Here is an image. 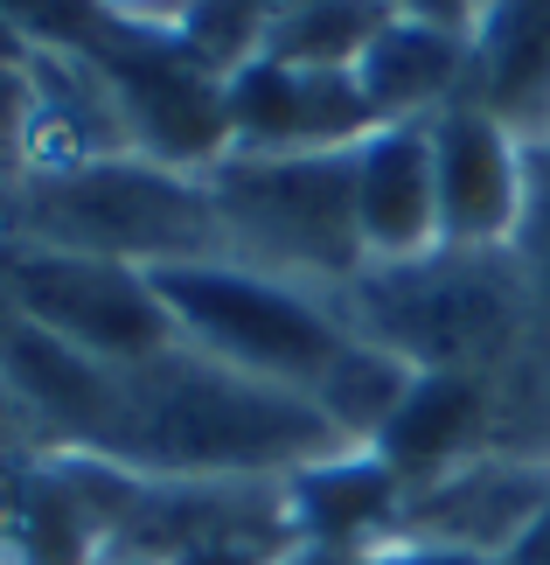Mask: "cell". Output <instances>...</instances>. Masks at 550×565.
Here are the masks:
<instances>
[{"instance_id":"1","label":"cell","mask_w":550,"mask_h":565,"mask_svg":"<svg viewBox=\"0 0 550 565\" xmlns=\"http://www.w3.org/2000/svg\"><path fill=\"white\" fill-rule=\"evenodd\" d=\"M348 454L306 391L266 384L203 356L195 342L126 363L98 461L147 482H285V475Z\"/></svg>"},{"instance_id":"2","label":"cell","mask_w":550,"mask_h":565,"mask_svg":"<svg viewBox=\"0 0 550 565\" xmlns=\"http://www.w3.org/2000/svg\"><path fill=\"white\" fill-rule=\"evenodd\" d=\"M327 300L356 342L398 356L418 377L432 371L495 377L537 335H550L509 245H432L418 258L363 266Z\"/></svg>"},{"instance_id":"3","label":"cell","mask_w":550,"mask_h":565,"mask_svg":"<svg viewBox=\"0 0 550 565\" xmlns=\"http://www.w3.org/2000/svg\"><path fill=\"white\" fill-rule=\"evenodd\" d=\"M0 231L35 252L112 258V266H140V273L224 258V224H216L209 182L147 154H105L84 168L8 182Z\"/></svg>"},{"instance_id":"4","label":"cell","mask_w":550,"mask_h":565,"mask_svg":"<svg viewBox=\"0 0 550 565\" xmlns=\"http://www.w3.org/2000/svg\"><path fill=\"white\" fill-rule=\"evenodd\" d=\"M203 182L230 266L293 279L314 294H335L369 266L356 231V147L224 154Z\"/></svg>"},{"instance_id":"5","label":"cell","mask_w":550,"mask_h":565,"mask_svg":"<svg viewBox=\"0 0 550 565\" xmlns=\"http://www.w3.org/2000/svg\"><path fill=\"white\" fill-rule=\"evenodd\" d=\"M153 287H161L182 342H195L203 356L230 363V371L306 391V398L335 371V356L356 342L342 329L327 294L272 279V273H251V266H230V258L168 266V273H153Z\"/></svg>"},{"instance_id":"6","label":"cell","mask_w":550,"mask_h":565,"mask_svg":"<svg viewBox=\"0 0 550 565\" xmlns=\"http://www.w3.org/2000/svg\"><path fill=\"white\" fill-rule=\"evenodd\" d=\"M14 294H21V321L63 335L71 350L98 356V363H119V371L182 342L153 273L140 266L14 245Z\"/></svg>"},{"instance_id":"7","label":"cell","mask_w":550,"mask_h":565,"mask_svg":"<svg viewBox=\"0 0 550 565\" xmlns=\"http://www.w3.org/2000/svg\"><path fill=\"white\" fill-rule=\"evenodd\" d=\"M91 63L112 77V92L126 105V134L133 154L168 161L182 175H209L230 154V113H224V77L209 63H195L174 35L161 29H126L91 50Z\"/></svg>"},{"instance_id":"8","label":"cell","mask_w":550,"mask_h":565,"mask_svg":"<svg viewBox=\"0 0 550 565\" xmlns=\"http://www.w3.org/2000/svg\"><path fill=\"white\" fill-rule=\"evenodd\" d=\"M543 503H550V461L481 454V461L439 475V482L405 489L390 545H446V552H474V558L509 565V552L543 516Z\"/></svg>"},{"instance_id":"9","label":"cell","mask_w":550,"mask_h":565,"mask_svg":"<svg viewBox=\"0 0 550 565\" xmlns=\"http://www.w3.org/2000/svg\"><path fill=\"white\" fill-rule=\"evenodd\" d=\"M230 154H300V147H356L377 134L356 71H293L251 56L224 77Z\"/></svg>"},{"instance_id":"10","label":"cell","mask_w":550,"mask_h":565,"mask_svg":"<svg viewBox=\"0 0 550 565\" xmlns=\"http://www.w3.org/2000/svg\"><path fill=\"white\" fill-rule=\"evenodd\" d=\"M439 245H509L522 216V140L474 98L432 113Z\"/></svg>"},{"instance_id":"11","label":"cell","mask_w":550,"mask_h":565,"mask_svg":"<svg viewBox=\"0 0 550 565\" xmlns=\"http://www.w3.org/2000/svg\"><path fill=\"white\" fill-rule=\"evenodd\" d=\"M29 126H21V175H56L105 154H133L126 105L112 77L84 50H35L29 63Z\"/></svg>"},{"instance_id":"12","label":"cell","mask_w":550,"mask_h":565,"mask_svg":"<svg viewBox=\"0 0 550 565\" xmlns=\"http://www.w3.org/2000/svg\"><path fill=\"white\" fill-rule=\"evenodd\" d=\"M369 454H377L405 489L439 482V475L495 454V377H474V371L411 377V391L384 419V433L369 440Z\"/></svg>"},{"instance_id":"13","label":"cell","mask_w":550,"mask_h":565,"mask_svg":"<svg viewBox=\"0 0 550 565\" xmlns=\"http://www.w3.org/2000/svg\"><path fill=\"white\" fill-rule=\"evenodd\" d=\"M356 231L363 258H418L439 245V182H432V119L377 126L356 140Z\"/></svg>"},{"instance_id":"14","label":"cell","mask_w":550,"mask_h":565,"mask_svg":"<svg viewBox=\"0 0 550 565\" xmlns=\"http://www.w3.org/2000/svg\"><path fill=\"white\" fill-rule=\"evenodd\" d=\"M285 510H293V537L306 552L363 558L398 537L405 482L369 447H348V454H327V461L285 475Z\"/></svg>"},{"instance_id":"15","label":"cell","mask_w":550,"mask_h":565,"mask_svg":"<svg viewBox=\"0 0 550 565\" xmlns=\"http://www.w3.org/2000/svg\"><path fill=\"white\" fill-rule=\"evenodd\" d=\"M467 42L453 29H425V21H390V29L363 50L356 84L369 98L377 126H405V119H432L467 92Z\"/></svg>"},{"instance_id":"16","label":"cell","mask_w":550,"mask_h":565,"mask_svg":"<svg viewBox=\"0 0 550 565\" xmlns=\"http://www.w3.org/2000/svg\"><path fill=\"white\" fill-rule=\"evenodd\" d=\"M390 0H306V8H279L266 56L293 63V71H356L363 50L390 29Z\"/></svg>"},{"instance_id":"17","label":"cell","mask_w":550,"mask_h":565,"mask_svg":"<svg viewBox=\"0 0 550 565\" xmlns=\"http://www.w3.org/2000/svg\"><path fill=\"white\" fill-rule=\"evenodd\" d=\"M272 14H279L272 0H188L168 35L182 42L195 63H209L216 77H230V71H245L251 56H266Z\"/></svg>"},{"instance_id":"18","label":"cell","mask_w":550,"mask_h":565,"mask_svg":"<svg viewBox=\"0 0 550 565\" xmlns=\"http://www.w3.org/2000/svg\"><path fill=\"white\" fill-rule=\"evenodd\" d=\"M509 252H516L522 279H530L537 321L550 329V134L522 140V216H516Z\"/></svg>"},{"instance_id":"19","label":"cell","mask_w":550,"mask_h":565,"mask_svg":"<svg viewBox=\"0 0 550 565\" xmlns=\"http://www.w3.org/2000/svg\"><path fill=\"white\" fill-rule=\"evenodd\" d=\"M42 426H35V412L21 405V391L8 384V371H0V475H14V468H29L42 461Z\"/></svg>"},{"instance_id":"20","label":"cell","mask_w":550,"mask_h":565,"mask_svg":"<svg viewBox=\"0 0 550 565\" xmlns=\"http://www.w3.org/2000/svg\"><path fill=\"white\" fill-rule=\"evenodd\" d=\"M21 126H29V71L0 63V189L21 182Z\"/></svg>"},{"instance_id":"21","label":"cell","mask_w":550,"mask_h":565,"mask_svg":"<svg viewBox=\"0 0 550 565\" xmlns=\"http://www.w3.org/2000/svg\"><path fill=\"white\" fill-rule=\"evenodd\" d=\"M398 21H425V29H453V35H474L481 21V0H390Z\"/></svg>"},{"instance_id":"22","label":"cell","mask_w":550,"mask_h":565,"mask_svg":"<svg viewBox=\"0 0 550 565\" xmlns=\"http://www.w3.org/2000/svg\"><path fill=\"white\" fill-rule=\"evenodd\" d=\"M356 565H495V558L446 552V545H377V552H363Z\"/></svg>"},{"instance_id":"23","label":"cell","mask_w":550,"mask_h":565,"mask_svg":"<svg viewBox=\"0 0 550 565\" xmlns=\"http://www.w3.org/2000/svg\"><path fill=\"white\" fill-rule=\"evenodd\" d=\"M105 14H119V21H133V29H174V14L188 8V0H98Z\"/></svg>"},{"instance_id":"24","label":"cell","mask_w":550,"mask_h":565,"mask_svg":"<svg viewBox=\"0 0 550 565\" xmlns=\"http://www.w3.org/2000/svg\"><path fill=\"white\" fill-rule=\"evenodd\" d=\"M14 321H21V294H14V237L0 231V342H8Z\"/></svg>"},{"instance_id":"25","label":"cell","mask_w":550,"mask_h":565,"mask_svg":"<svg viewBox=\"0 0 550 565\" xmlns=\"http://www.w3.org/2000/svg\"><path fill=\"white\" fill-rule=\"evenodd\" d=\"M29 56H35V50H29V35H21L8 14H0V63H29Z\"/></svg>"},{"instance_id":"26","label":"cell","mask_w":550,"mask_h":565,"mask_svg":"<svg viewBox=\"0 0 550 565\" xmlns=\"http://www.w3.org/2000/svg\"><path fill=\"white\" fill-rule=\"evenodd\" d=\"M105 565H153V558H105Z\"/></svg>"},{"instance_id":"27","label":"cell","mask_w":550,"mask_h":565,"mask_svg":"<svg viewBox=\"0 0 550 565\" xmlns=\"http://www.w3.org/2000/svg\"><path fill=\"white\" fill-rule=\"evenodd\" d=\"M272 8H306V0H272Z\"/></svg>"},{"instance_id":"28","label":"cell","mask_w":550,"mask_h":565,"mask_svg":"<svg viewBox=\"0 0 550 565\" xmlns=\"http://www.w3.org/2000/svg\"><path fill=\"white\" fill-rule=\"evenodd\" d=\"M0 216H8V189H0Z\"/></svg>"}]
</instances>
